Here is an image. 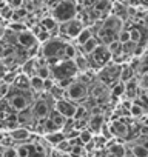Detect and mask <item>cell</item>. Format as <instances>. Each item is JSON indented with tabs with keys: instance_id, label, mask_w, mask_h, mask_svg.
Instances as JSON below:
<instances>
[{
	"instance_id": "cell-1",
	"label": "cell",
	"mask_w": 148,
	"mask_h": 157,
	"mask_svg": "<svg viewBox=\"0 0 148 157\" xmlns=\"http://www.w3.org/2000/svg\"><path fill=\"white\" fill-rule=\"evenodd\" d=\"M68 42H65L62 37H51L45 43H42L39 49V57L45 59V62L51 66L60 60L68 59L66 57V49H68Z\"/></svg>"
},
{
	"instance_id": "cell-2",
	"label": "cell",
	"mask_w": 148,
	"mask_h": 157,
	"mask_svg": "<svg viewBox=\"0 0 148 157\" xmlns=\"http://www.w3.org/2000/svg\"><path fill=\"white\" fill-rule=\"evenodd\" d=\"M5 100L8 102L13 113L17 114V113H20V111H23V109H26L33 105V91L31 90H28V91L19 90V88H14L11 85L10 93L5 97Z\"/></svg>"
},
{
	"instance_id": "cell-3",
	"label": "cell",
	"mask_w": 148,
	"mask_h": 157,
	"mask_svg": "<svg viewBox=\"0 0 148 157\" xmlns=\"http://www.w3.org/2000/svg\"><path fill=\"white\" fill-rule=\"evenodd\" d=\"M77 0H62L59 2L54 8H51V17L57 22V23H65L68 20L76 19L77 16Z\"/></svg>"
},
{
	"instance_id": "cell-4",
	"label": "cell",
	"mask_w": 148,
	"mask_h": 157,
	"mask_svg": "<svg viewBox=\"0 0 148 157\" xmlns=\"http://www.w3.org/2000/svg\"><path fill=\"white\" fill-rule=\"evenodd\" d=\"M77 74L79 69L72 59H65L51 65V78L54 82L63 80V78H76Z\"/></svg>"
},
{
	"instance_id": "cell-5",
	"label": "cell",
	"mask_w": 148,
	"mask_h": 157,
	"mask_svg": "<svg viewBox=\"0 0 148 157\" xmlns=\"http://www.w3.org/2000/svg\"><path fill=\"white\" fill-rule=\"evenodd\" d=\"M120 69L122 65L116 63V62H110L107 63L103 68H100L99 71V80L100 83H103L105 86H113L116 83H119V78H120Z\"/></svg>"
},
{
	"instance_id": "cell-6",
	"label": "cell",
	"mask_w": 148,
	"mask_h": 157,
	"mask_svg": "<svg viewBox=\"0 0 148 157\" xmlns=\"http://www.w3.org/2000/svg\"><path fill=\"white\" fill-rule=\"evenodd\" d=\"M65 94H66V99L74 102V103L82 102L88 97V85L82 78H74V82L66 88Z\"/></svg>"
},
{
	"instance_id": "cell-7",
	"label": "cell",
	"mask_w": 148,
	"mask_h": 157,
	"mask_svg": "<svg viewBox=\"0 0 148 157\" xmlns=\"http://www.w3.org/2000/svg\"><path fill=\"white\" fill-rule=\"evenodd\" d=\"M113 60L111 57V52L108 51L107 45H99L91 54H88V62H90V68H94V69H100L103 68L107 63H110Z\"/></svg>"
},
{
	"instance_id": "cell-8",
	"label": "cell",
	"mask_w": 148,
	"mask_h": 157,
	"mask_svg": "<svg viewBox=\"0 0 148 157\" xmlns=\"http://www.w3.org/2000/svg\"><path fill=\"white\" fill-rule=\"evenodd\" d=\"M85 28V25L76 17V19H72V20H68L65 23H59V34L57 37H66V39H76L80 31Z\"/></svg>"
},
{
	"instance_id": "cell-9",
	"label": "cell",
	"mask_w": 148,
	"mask_h": 157,
	"mask_svg": "<svg viewBox=\"0 0 148 157\" xmlns=\"http://www.w3.org/2000/svg\"><path fill=\"white\" fill-rule=\"evenodd\" d=\"M51 105L48 103L46 99H37L36 102H33L31 105V111H33V116L36 119V123H39L40 120H45L48 117V114L51 113Z\"/></svg>"
},
{
	"instance_id": "cell-10",
	"label": "cell",
	"mask_w": 148,
	"mask_h": 157,
	"mask_svg": "<svg viewBox=\"0 0 148 157\" xmlns=\"http://www.w3.org/2000/svg\"><path fill=\"white\" fill-rule=\"evenodd\" d=\"M54 109L62 114L65 119H72L74 114H76V109H77V105L68 100V99H59L54 102Z\"/></svg>"
},
{
	"instance_id": "cell-11",
	"label": "cell",
	"mask_w": 148,
	"mask_h": 157,
	"mask_svg": "<svg viewBox=\"0 0 148 157\" xmlns=\"http://www.w3.org/2000/svg\"><path fill=\"white\" fill-rule=\"evenodd\" d=\"M16 43L25 51H28V49L39 45V42H37V39H36V36L33 34L31 29H25L22 33H17L16 34Z\"/></svg>"
},
{
	"instance_id": "cell-12",
	"label": "cell",
	"mask_w": 148,
	"mask_h": 157,
	"mask_svg": "<svg viewBox=\"0 0 148 157\" xmlns=\"http://www.w3.org/2000/svg\"><path fill=\"white\" fill-rule=\"evenodd\" d=\"M19 157H45V151L37 143H22L17 146Z\"/></svg>"
},
{
	"instance_id": "cell-13",
	"label": "cell",
	"mask_w": 148,
	"mask_h": 157,
	"mask_svg": "<svg viewBox=\"0 0 148 157\" xmlns=\"http://www.w3.org/2000/svg\"><path fill=\"white\" fill-rule=\"evenodd\" d=\"M29 136H31V131H29L28 128H25V126H17V128H14L13 131H10V139H11L13 142L19 143V145L26 143V142L29 140Z\"/></svg>"
},
{
	"instance_id": "cell-14",
	"label": "cell",
	"mask_w": 148,
	"mask_h": 157,
	"mask_svg": "<svg viewBox=\"0 0 148 157\" xmlns=\"http://www.w3.org/2000/svg\"><path fill=\"white\" fill-rule=\"evenodd\" d=\"M39 23H40V26H42L43 29H46V31L51 34V37H57V34H59V23H57L51 16L43 17L42 20H39Z\"/></svg>"
},
{
	"instance_id": "cell-15",
	"label": "cell",
	"mask_w": 148,
	"mask_h": 157,
	"mask_svg": "<svg viewBox=\"0 0 148 157\" xmlns=\"http://www.w3.org/2000/svg\"><path fill=\"white\" fill-rule=\"evenodd\" d=\"M110 132H111V136H116V137L127 136V134H128V125L123 122V119L114 120V122L110 125Z\"/></svg>"
},
{
	"instance_id": "cell-16",
	"label": "cell",
	"mask_w": 148,
	"mask_h": 157,
	"mask_svg": "<svg viewBox=\"0 0 148 157\" xmlns=\"http://www.w3.org/2000/svg\"><path fill=\"white\" fill-rule=\"evenodd\" d=\"M87 125H88V129L91 132H100V129L103 126V116L102 114H91Z\"/></svg>"
},
{
	"instance_id": "cell-17",
	"label": "cell",
	"mask_w": 148,
	"mask_h": 157,
	"mask_svg": "<svg viewBox=\"0 0 148 157\" xmlns=\"http://www.w3.org/2000/svg\"><path fill=\"white\" fill-rule=\"evenodd\" d=\"M139 93V80L131 78L125 83V96H128V99H136Z\"/></svg>"
},
{
	"instance_id": "cell-18",
	"label": "cell",
	"mask_w": 148,
	"mask_h": 157,
	"mask_svg": "<svg viewBox=\"0 0 148 157\" xmlns=\"http://www.w3.org/2000/svg\"><path fill=\"white\" fill-rule=\"evenodd\" d=\"M45 139L49 145L53 146H57L60 142H63L66 137H65V132L63 131H56V132H49V134H45Z\"/></svg>"
},
{
	"instance_id": "cell-19",
	"label": "cell",
	"mask_w": 148,
	"mask_h": 157,
	"mask_svg": "<svg viewBox=\"0 0 148 157\" xmlns=\"http://www.w3.org/2000/svg\"><path fill=\"white\" fill-rule=\"evenodd\" d=\"M136 75V71L130 66V65H122V69H120V78L119 82L120 83H127L128 80H131V78H134Z\"/></svg>"
},
{
	"instance_id": "cell-20",
	"label": "cell",
	"mask_w": 148,
	"mask_h": 157,
	"mask_svg": "<svg viewBox=\"0 0 148 157\" xmlns=\"http://www.w3.org/2000/svg\"><path fill=\"white\" fill-rule=\"evenodd\" d=\"M99 45H100L99 39H97L96 36H93V37H91L87 43H84V45H82V46H79V48H80V51H82L84 54H87V56H88V54H91V52H93V51H94V49L99 46Z\"/></svg>"
},
{
	"instance_id": "cell-21",
	"label": "cell",
	"mask_w": 148,
	"mask_h": 157,
	"mask_svg": "<svg viewBox=\"0 0 148 157\" xmlns=\"http://www.w3.org/2000/svg\"><path fill=\"white\" fill-rule=\"evenodd\" d=\"M93 36H94V34H93L91 28H90V26H85V28L80 31V34H79L76 39H74V40H76V43H77L79 46H82V45H84V43H87Z\"/></svg>"
},
{
	"instance_id": "cell-22",
	"label": "cell",
	"mask_w": 148,
	"mask_h": 157,
	"mask_svg": "<svg viewBox=\"0 0 148 157\" xmlns=\"http://www.w3.org/2000/svg\"><path fill=\"white\" fill-rule=\"evenodd\" d=\"M131 155L133 157H148V148L143 143H137L131 146Z\"/></svg>"
},
{
	"instance_id": "cell-23",
	"label": "cell",
	"mask_w": 148,
	"mask_h": 157,
	"mask_svg": "<svg viewBox=\"0 0 148 157\" xmlns=\"http://www.w3.org/2000/svg\"><path fill=\"white\" fill-rule=\"evenodd\" d=\"M29 86L31 91H43V78H40L39 75H33L29 77Z\"/></svg>"
},
{
	"instance_id": "cell-24",
	"label": "cell",
	"mask_w": 148,
	"mask_h": 157,
	"mask_svg": "<svg viewBox=\"0 0 148 157\" xmlns=\"http://www.w3.org/2000/svg\"><path fill=\"white\" fill-rule=\"evenodd\" d=\"M128 111H130V116H131V117H136V119H140V117L145 116V109H143L142 106L136 105V103H131V106H130Z\"/></svg>"
},
{
	"instance_id": "cell-25",
	"label": "cell",
	"mask_w": 148,
	"mask_h": 157,
	"mask_svg": "<svg viewBox=\"0 0 148 157\" xmlns=\"http://www.w3.org/2000/svg\"><path fill=\"white\" fill-rule=\"evenodd\" d=\"M111 96L113 97H122L125 96V83H116L111 86Z\"/></svg>"
},
{
	"instance_id": "cell-26",
	"label": "cell",
	"mask_w": 148,
	"mask_h": 157,
	"mask_svg": "<svg viewBox=\"0 0 148 157\" xmlns=\"http://www.w3.org/2000/svg\"><path fill=\"white\" fill-rule=\"evenodd\" d=\"M10 31H13V33H22V31H25V29H29L25 23H22V22H11L8 26H6Z\"/></svg>"
},
{
	"instance_id": "cell-27",
	"label": "cell",
	"mask_w": 148,
	"mask_h": 157,
	"mask_svg": "<svg viewBox=\"0 0 148 157\" xmlns=\"http://www.w3.org/2000/svg\"><path fill=\"white\" fill-rule=\"evenodd\" d=\"M79 139L82 140L84 145H87V143H90L93 140V132L90 129H80L79 131Z\"/></svg>"
},
{
	"instance_id": "cell-28",
	"label": "cell",
	"mask_w": 148,
	"mask_h": 157,
	"mask_svg": "<svg viewBox=\"0 0 148 157\" xmlns=\"http://www.w3.org/2000/svg\"><path fill=\"white\" fill-rule=\"evenodd\" d=\"M2 157H19L17 154V146H6L2 151Z\"/></svg>"
},
{
	"instance_id": "cell-29",
	"label": "cell",
	"mask_w": 148,
	"mask_h": 157,
	"mask_svg": "<svg viewBox=\"0 0 148 157\" xmlns=\"http://www.w3.org/2000/svg\"><path fill=\"white\" fill-rule=\"evenodd\" d=\"M117 40H119L120 43H127V42H130V29L122 28V31H120L119 36H117Z\"/></svg>"
},
{
	"instance_id": "cell-30",
	"label": "cell",
	"mask_w": 148,
	"mask_h": 157,
	"mask_svg": "<svg viewBox=\"0 0 148 157\" xmlns=\"http://www.w3.org/2000/svg\"><path fill=\"white\" fill-rule=\"evenodd\" d=\"M87 114H88V111H87V108H84V106H77V109H76V114H74V120H82V119H85L87 117Z\"/></svg>"
},
{
	"instance_id": "cell-31",
	"label": "cell",
	"mask_w": 148,
	"mask_h": 157,
	"mask_svg": "<svg viewBox=\"0 0 148 157\" xmlns=\"http://www.w3.org/2000/svg\"><path fill=\"white\" fill-rule=\"evenodd\" d=\"M6 5L11 6L13 10H17V8H22L23 6V0H5Z\"/></svg>"
},
{
	"instance_id": "cell-32",
	"label": "cell",
	"mask_w": 148,
	"mask_h": 157,
	"mask_svg": "<svg viewBox=\"0 0 148 157\" xmlns=\"http://www.w3.org/2000/svg\"><path fill=\"white\" fill-rule=\"evenodd\" d=\"M139 86H142L143 90H146V88H148V72H146L145 75H142V77H140V82H139Z\"/></svg>"
},
{
	"instance_id": "cell-33",
	"label": "cell",
	"mask_w": 148,
	"mask_h": 157,
	"mask_svg": "<svg viewBox=\"0 0 148 157\" xmlns=\"http://www.w3.org/2000/svg\"><path fill=\"white\" fill-rule=\"evenodd\" d=\"M59 2H62V0H45V3H46L48 8H54Z\"/></svg>"
},
{
	"instance_id": "cell-34",
	"label": "cell",
	"mask_w": 148,
	"mask_h": 157,
	"mask_svg": "<svg viewBox=\"0 0 148 157\" xmlns=\"http://www.w3.org/2000/svg\"><path fill=\"white\" fill-rule=\"evenodd\" d=\"M5 29H6V26H5V22H3V20H0V39L3 37V34H5Z\"/></svg>"
},
{
	"instance_id": "cell-35",
	"label": "cell",
	"mask_w": 148,
	"mask_h": 157,
	"mask_svg": "<svg viewBox=\"0 0 148 157\" xmlns=\"http://www.w3.org/2000/svg\"><path fill=\"white\" fill-rule=\"evenodd\" d=\"M137 5L142 6V8H148V0H136Z\"/></svg>"
},
{
	"instance_id": "cell-36",
	"label": "cell",
	"mask_w": 148,
	"mask_h": 157,
	"mask_svg": "<svg viewBox=\"0 0 148 157\" xmlns=\"http://www.w3.org/2000/svg\"><path fill=\"white\" fill-rule=\"evenodd\" d=\"M6 72V69H5V66H3V63H2V60H0V78L3 77V74Z\"/></svg>"
},
{
	"instance_id": "cell-37",
	"label": "cell",
	"mask_w": 148,
	"mask_h": 157,
	"mask_svg": "<svg viewBox=\"0 0 148 157\" xmlns=\"http://www.w3.org/2000/svg\"><path fill=\"white\" fill-rule=\"evenodd\" d=\"M62 157H72V155H69V154H63Z\"/></svg>"
},
{
	"instance_id": "cell-38",
	"label": "cell",
	"mask_w": 148,
	"mask_h": 157,
	"mask_svg": "<svg viewBox=\"0 0 148 157\" xmlns=\"http://www.w3.org/2000/svg\"><path fill=\"white\" fill-rule=\"evenodd\" d=\"M143 93H145V94H146V97H148V88H146V90H143Z\"/></svg>"
},
{
	"instance_id": "cell-39",
	"label": "cell",
	"mask_w": 148,
	"mask_h": 157,
	"mask_svg": "<svg viewBox=\"0 0 148 157\" xmlns=\"http://www.w3.org/2000/svg\"><path fill=\"white\" fill-rule=\"evenodd\" d=\"M2 151H3V149H2V148H0V154H2Z\"/></svg>"
},
{
	"instance_id": "cell-40",
	"label": "cell",
	"mask_w": 148,
	"mask_h": 157,
	"mask_svg": "<svg viewBox=\"0 0 148 157\" xmlns=\"http://www.w3.org/2000/svg\"><path fill=\"white\" fill-rule=\"evenodd\" d=\"M125 157H133V155H125Z\"/></svg>"
}]
</instances>
